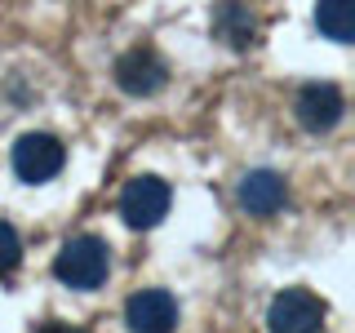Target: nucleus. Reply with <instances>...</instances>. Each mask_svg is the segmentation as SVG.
I'll list each match as a JSON object with an SVG mask.
<instances>
[{
  "label": "nucleus",
  "mask_w": 355,
  "mask_h": 333,
  "mask_svg": "<svg viewBox=\"0 0 355 333\" xmlns=\"http://www.w3.org/2000/svg\"><path fill=\"white\" fill-rule=\"evenodd\" d=\"M111 271V249L98 236H71L53 258V275L71 289H98Z\"/></svg>",
  "instance_id": "f257e3e1"
},
{
  "label": "nucleus",
  "mask_w": 355,
  "mask_h": 333,
  "mask_svg": "<svg viewBox=\"0 0 355 333\" xmlns=\"http://www.w3.org/2000/svg\"><path fill=\"white\" fill-rule=\"evenodd\" d=\"M169 205H173V191H169V182L155 178V173L129 178L125 191H120V218H125L129 227H138V231L155 227V222L169 214Z\"/></svg>",
  "instance_id": "f03ea898"
},
{
  "label": "nucleus",
  "mask_w": 355,
  "mask_h": 333,
  "mask_svg": "<svg viewBox=\"0 0 355 333\" xmlns=\"http://www.w3.org/2000/svg\"><path fill=\"white\" fill-rule=\"evenodd\" d=\"M266 329L271 333H320L324 329V302L311 289H284L275 293L266 311Z\"/></svg>",
  "instance_id": "7ed1b4c3"
},
{
  "label": "nucleus",
  "mask_w": 355,
  "mask_h": 333,
  "mask_svg": "<svg viewBox=\"0 0 355 333\" xmlns=\"http://www.w3.org/2000/svg\"><path fill=\"white\" fill-rule=\"evenodd\" d=\"M62 160H67V151L53 133H22L14 142V173L22 182H49L62 169Z\"/></svg>",
  "instance_id": "20e7f679"
},
{
  "label": "nucleus",
  "mask_w": 355,
  "mask_h": 333,
  "mask_svg": "<svg viewBox=\"0 0 355 333\" xmlns=\"http://www.w3.org/2000/svg\"><path fill=\"white\" fill-rule=\"evenodd\" d=\"M164 80H169V67L155 49H129L116 58V85L133 98H147V94H160Z\"/></svg>",
  "instance_id": "39448f33"
},
{
  "label": "nucleus",
  "mask_w": 355,
  "mask_h": 333,
  "mask_svg": "<svg viewBox=\"0 0 355 333\" xmlns=\"http://www.w3.org/2000/svg\"><path fill=\"white\" fill-rule=\"evenodd\" d=\"M125 320L133 333H173L178 302H173L169 289H138L125 302Z\"/></svg>",
  "instance_id": "423d86ee"
},
{
  "label": "nucleus",
  "mask_w": 355,
  "mask_h": 333,
  "mask_svg": "<svg viewBox=\"0 0 355 333\" xmlns=\"http://www.w3.org/2000/svg\"><path fill=\"white\" fill-rule=\"evenodd\" d=\"M297 120H302V129L311 133H329L333 125L342 120V111H347V103H342V89L329 85V80H315L306 85L302 94H297Z\"/></svg>",
  "instance_id": "0eeeda50"
},
{
  "label": "nucleus",
  "mask_w": 355,
  "mask_h": 333,
  "mask_svg": "<svg viewBox=\"0 0 355 333\" xmlns=\"http://www.w3.org/2000/svg\"><path fill=\"white\" fill-rule=\"evenodd\" d=\"M288 200V187H284V178L280 173H271V169H253V173H244V182H240V205L249 209V214H275Z\"/></svg>",
  "instance_id": "6e6552de"
},
{
  "label": "nucleus",
  "mask_w": 355,
  "mask_h": 333,
  "mask_svg": "<svg viewBox=\"0 0 355 333\" xmlns=\"http://www.w3.org/2000/svg\"><path fill=\"white\" fill-rule=\"evenodd\" d=\"M214 31L231 44V49H249L258 22H253V14H249L244 5H222L218 14H214Z\"/></svg>",
  "instance_id": "1a4fd4ad"
},
{
  "label": "nucleus",
  "mask_w": 355,
  "mask_h": 333,
  "mask_svg": "<svg viewBox=\"0 0 355 333\" xmlns=\"http://www.w3.org/2000/svg\"><path fill=\"white\" fill-rule=\"evenodd\" d=\"M315 27L324 31L329 40L351 44L355 40V14H351V5H342V0H324V5L315 9Z\"/></svg>",
  "instance_id": "9d476101"
},
{
  "label": "nucleus",
  "mask_w": 355,
  "mask_h": 333,
  "mask_svg": "<svg viewBox=\"0 0 355 333\" xmlns=\"http://www.w3.org/2000/svg\"><path fill=\"white\" fill-rule=\"evenodd\" d=\"M18 262H22V240L9 222H0V275H9Z\"/></svg>",
  "instance_id": "9b49d317"
},
{
  "label": "nucleus",
  "mask_w": 355,
  "mask_h": 333,
  "mask_svg": "<svg viewBox=\"0 0 355 333\" xmlns=\"http://www.w3.org/2000/svg\"><path fill=\"white\" fill-rule=\"evenodd\" d=\"M40 333H80V329H71V325H44Z\"/></svg>",
  "instance_id": "f8f14e48"
}]
</instances>
